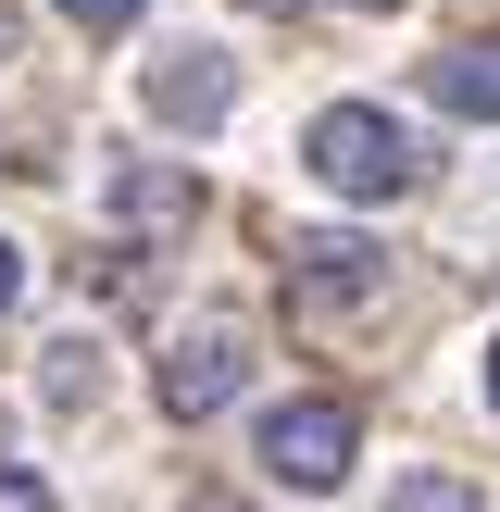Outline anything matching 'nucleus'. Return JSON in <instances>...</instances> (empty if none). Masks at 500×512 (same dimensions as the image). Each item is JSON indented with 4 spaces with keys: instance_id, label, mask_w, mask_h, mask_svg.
Listing matches in <instances>:
<instances>
[{
    "instance_id": "nucleus-1",
    "label": "nucleus",
    "mask_w": 500,
    "mask_h": 512,
    "mask_svg": "<svg viewBox=\"0 0 500 512\" xmlns=\"http://www.w3.org/2000/svg\"><path fill=\"white\" fill-rule=\"evenodd\" d=\"M300 163H313L338 200H400V188L425 175L413 138H400V113H375V100H325L313 138H300Z\"/></svg>"
},
{
    "instance_id": "nucleus-2",
    "label": "nucleus",
    "mask_w": 500,
    "mask_h": 512,
    "mask_svg": "<svg viewBox=\"0 0 500 512\" xmlns=\"http://www.w3.org/2000/svg\"><path fill=\"white\" fill-rule=\"evenodd\" d=\"M250 450H263V475H275V488H338V475H350V450H363V413H350V400H275Z\"/></svg>"
},
{
    "instance_id": "nucleus-3",
    "label": "nucleus",
    "mask_w": 500,
    "mask_h": 512,
    "mask_svg": "<svg viewBox=\"0 0 500 512\" xmlns=\"http://www.w3.org/2000/svg\"><path fill=\"white\" fill-rule=\"evenodd\" d=\"M250 388V325L238 313H200L188 338L163 350V375H150V400H163L175 425H200V413H225V400Z\"/></svg>"
},
{
    "instance_id": "nucleus-4",
    "label": "nucleus",
    "mask_w": 500,
    "mask_h": 512,
    "mask_svg": "<svg viewBox=\"0 0 500 512\" xmlns=\"http://www.w3.org/2000/svg\"><path fill=\"white\" fill-rule=\"evenodd\" d=\"M138 100H150V125H225L238 113V63L225 50H200V38H175V50H150V75H138Z\"/></svg>"
},
{
    "instance_id": "nucleus-5",
    "label": "nucleus",
    "mask_w": 500,
    "mask_h": 512,
    "mask_svg": "<svg viewBox=\"0 0 500 512\" xmlns=\"http://www.w3.org/2000/svg\"><path fill=\"white\" fill-rule=\"evenodd\" d=\"M288 288L313 300V313H363V300L388 288V250L350 238V225H313V238H288Z\"/></svg>"
},
{
    "instance_id": "nucleus-6",
    "label": "nucleus",
    "mask_w": 500,
    "mask_h": 512,
    "mask_svg": "<svg viewBox=\"0 0 500 512\" xmlns=\"http://www.w3.org/2000/svg\"><path fill=\"white\" fill-rule=\"evenodd\" d=\"M188 213H200V175H175V163H113V225H138V238H175Z\"/></svg>"
},
{
    "instance_id": "nucleus-7",
    "label": "nucleus",
    "mask_w": 500,
    "mask_h": 512,
    "mask_svg": "<svg viewBox=\"0 0 500 512\" xmlns=\"http://www.w3.org/2000/svg\"><path fill=\"white\" fill-rule=\"evenodd\" d=\"M425 100H438V113H463V125H500V38L438 50V63H425Z\"/></svg>"
},
{
    "instance_id": "nucleus-8",
    "label": "nucleus",
    "mask_w": 500,
    "mask_h": 512,
    "mask_svg": "<svg viewBox=\"0 0 500 512\" xmlns=\"http://www.w3.org/2000/svg\"><path fill=\"white\" fill-rule=\"evenodd\" d=\"M388 512H488V500H475L463 475H438V463H425V475H400V488H388Z\"/></svg>"
},
{
    "instance_id": "nucleus-9",
    "label": "nucleus",
    "mask_w": 500,
    "mask_h": 512,
    "mask_svg": "<svg viewBox=\"0 0 500 512\" xmlns=\"http://www.w3.org/2000/svg\"><path fill=\"white\" fill-rule=\"evenodd\" d=\"M50 400H63V413H75V400H100V350H88V338L50 350Z\"/></svg>"
},
{
    "instance_id": "nucleus-10",
    "label": "nucleus",
    "mask_w": 500,
    "mask_h": 512,
    "mask_svg": "<svg viewBox=\"0 0 500 512\" xmlns=\"http://www.w3.org/2000/svg\"><path fill=\"white\" fill-rule=\"evenodd\" d=\"M0 512H50V475L38 463H0Z\"/></svg>"
},
{
    "instance_id": "nucleus-11",
    "label": "nucleus",
    "mask_w": 500,
    "mask_h": 512,
    "mask_svg": "<svg viewBox=\"0 0 500 512\" xmlns=\"http://www.w3.org/2000/svg\"><path fill=\"white\" fill-rule=\"evenodd\" d=\"M63 13H75V25H88V38H113V25H138V13H150V0H63Z\"/></svg>"
},
{
    "instance_id": "nucleus-12",
    "label": "nucleus",
    "mask_w": 500,
    "mask_h": 512,
    "mask_svg": "<svg viewBox=\"0 0 500 512\" xmlns=\"http://www.w3.org/2000/svg\"><path fill=\"white\" fill-rule=\"evenodd\" d=\"M175 512H263V500H238V488H188Z\"/></svg>"
},
{
    "instance_id": "nucleus-13",
    "label": "nucleus",
    "mask_w": 500,
    "mask_h": 512,
    "mask_svg": "<svg viewBox=\"0 0 500 512\" xmlns=\"http://www.w3.org/2000/svg\"><path fill=\"white\" fill-rule=\"evenodd\" d=\"M13 300H25V250L0 238V313H13Z\"/></svg>"
},
{
    "instance_id": "nucleus-14",
    "label": "nucleus",
    "mask_w": 500,
    "mask_h": 512,
    "mask_svg": "<svg viewBox=\"0 0 500 512\" xmlns=\"http://www.w3.org/2000/svg\"><path fill=\"white\" fill-rule=\"evenodd\" d=\"M0 63H13V0H0Z\"/></svg>"
},
{
    "instance_id": "nucleus-15",
    "label": "nucleus",
    "mask_w": 500,
    "mask_h": 512,
    "mask_svg": "<svg viewBox=\"0 0 500 512\" xmlns=\"http://www.w3.org/2000/svg\"><path fill=\"white\" fill-rule=\"evenodd\" d=\"M488 413H500V350H488Z\"/></svg>"
},
{
    "instance_id": "nucleus-16",
    "label": "nucleus",
    "mask_w": 500,
    "mask_h": 512,
    "mask_svg": "<svg viewBox=\"0 0 500 512\" xmlns=\"http://www.w3.org/2000/svg\"><path fill=\"white\" fill-rule=\"evenodd\" d=\"M350 13H400V0H350Z\"/></svg>"
},
{
    "instance_id": "nucleus-17",
    "label": "nucleus",
    "mask_w": 500,
    "mask_h": 512,
    "mask_svg": "<svg viewBox=\"0 0 500 512\" xmlns=\"http://www.w3.org/2000/svg\"><path fill=\"white\" fill-rule=\"evenodd\" d=\"M250 13H300V0H250Z\"/></svg>"
}]
</instances>
